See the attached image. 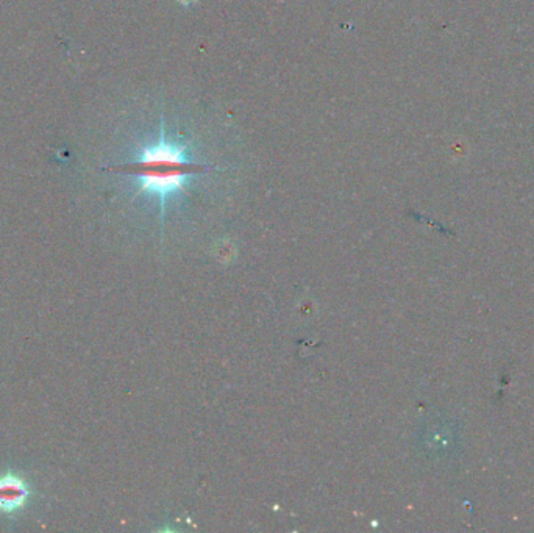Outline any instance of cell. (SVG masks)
Wrapping results in <instances>:
<instances>
[{
  "label": "cell",
  "mask_w": 534,
  "mask_h": 533,
  "mask_svg": "<svg viewBox=\"0 0 534 533\" xmlns=\"http://www.w3.org/2000/svg\"><path fill=\"white\" fill-rule=\"evenodd\" d=\"M180 2H182V4H192L194 0H180Z\"/></svg>",
  "instance_id": "3957f363"
},
{
  "label": "cell",
  "mask_w": 534,
  "mask_h": 533,
  "mask_svg": "<svg viewBox=\"0 0 534 533\" xmlns=\"http://www.w3.org/2000/svg\"><path fill=\"white\" fill-rule=\"evenodd\" d=\"M28 487L21 477L6 474L0 479V512L13 513L27 502Z\"/></svg>",
  "instance_id": "7a4b0ae2"
},
{
  "label": "cell",
  "mask_w": 534,
  "mask_h": 533,
  "mask_svg": "<svg viewBox=\"0 0 534 533\" xmlns=\"http://www.w3.org/2000/svg\"><path fill=\"white\" fill-rule=\"evenodd\" d=\"M208 169L192 158L184 143L166 135L164 123L161 120L158 140L142 145L135 161L124 167V172L137 180L140 192L159 200L161 219H164L167 202L183 192L192 177Z\"/></svg>",
  "instance_id": "6da1fadb"
}]
</instances>
